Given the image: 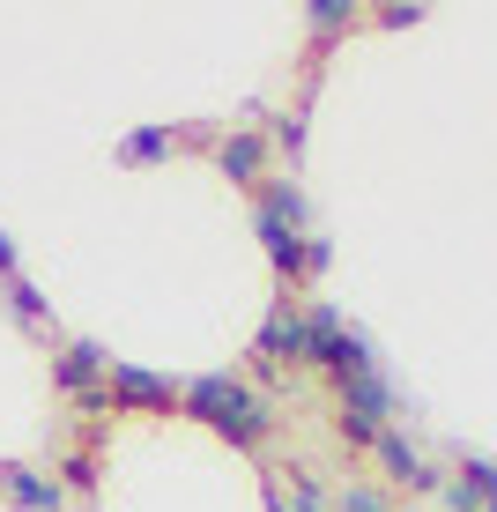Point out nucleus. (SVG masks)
<instances>
[{"label":"nucleus","instance_id":"nucleus-1","mask_svg":"<svg viewBox=\"0 0 497 512\" xmlns=\"http://www.w3.org/2000/svg\"><path fill=\"white\" fill-rule=\"evenodd\" d=\"M179 416L208 423L230 453H260V446H268V431H275V401L260 394L245 372H201V379H186Z\"/></svg>","mask_w":497,"mask_h":512},{"label":"nucleus","instance_id":"nucleus-2","mask_svg":"<svg viewBox=\"0 0 497 512\" xmlns=\"http://www.w3.org/2000/svg\"><path fill=\"white\" fill-rule=\"evenodd\" d=\"M305 320H312V357L327 379H349V372H379V349L364 342V327H349L334 305H305Z\"/></svg>","mask_w":497,"mask_h":512},{"label":"nucleus","instance_id":"nucleus-3","mask_svg":"<svg viewBox=\"0 0 497 512\" xmlns=\"http://www.w3.org/2000/svg\"><path fill=\"white\" fill-rule=\"evenodd\" d=\"M305 357H312V320H305V305L275 297L268 320H260V334H253V372L275 379L282 364H305Z\"/></svg>","mask_w":497,"mask_h":512},{"label":"nucleus","instance_id":"nucleus-4","mask_svg":"<svg viewBox=\"0 0 497 512\" xmlns=\"http://www.w3.org/2000/svg\"><path fill=\"white\" fill-rule=\"evenodd\" d=\"M104 394H112V416H171L186 394V379L149 372V364H112L104 372Z\"/></svg>","mask_w":497,"mask_h":512},{"label":"nucleus","instance_id":"nucleus-5","mask_svg":"<svg viewBox=\"0 0 497 512\" xmlns=\"http://www.w3.org/2000/svg\"><path fill=\"white\" fill-rule=\"evenodd\" d=\"M104 372H112V349L104 342H90V334H82V342H60V357H52V394H90V386H104Z\"/></svg>","mask_w":497,"mask_h":512},{"label":"nucleus","instance_id":"nucleus-6","mask_svg":"<svg viewBox=\"0 0 497 512\" xmlns=\"http://www.w3.org/2000/svg\"><path fill=\"white\" fill-rule=\"evenodd\" d=\"M334 401H342V416H364V423H394L401 416V394L386 386V372H349V379H334Z\"/></svg>","mask_w":497,"mask_h":512},{"label":"nucleus","instance_id":"nucleus-7","mask_svg":"<svg viewBox=\"0 0 497 512\" xmlns=\"http://www.w3.org/2000/svg\"><path fill=\"white\" fill-rule=\"evenodd\" d=\"M216 171L230 186H260V179H268V134H253V127L223 134L216 141Z\"/></svg>","mask_w":497,"mask_h":512},{"label":"nucleus","instance_id":"nucleus-8","mask_svg":"<svg viewBox=\"0 0 497 512\" xmlns=\"http://www.w3.org/2000/svg\"><path fill=\"white\" fill-rule=\"evenodd\" d=\"M0 498H8L15 512H67V490H60V475H45V468H15L0 475Z\"/></svg>","mask_w":497,"mask_h":512},{"label":"nucleus","instance_id":"nucleus-9","mask_svg":"<svg viewBox=\"0 0 497 512\" xmlns=\"http://www.w3.org/2000/svg\"><path fill=\"white\" fill-rule=\"evenodd\" d=\"M0 305L15 312V327H30V334H60V320H52V297H45V290H38L30 275L0 282Z\"/></svg>","mask_w":497,"mask_h":512},{"label":"nucleus","instance_id":"nucleus-10","mask_svg":"<svg viewBox=\"0 0 497 512\" xmlns=\"http://www.w3.org/2000/svg\"><path fill=\"white\" fill-rule=\"evenodd\" d=\"M253 208L282 216L290 231H312V201H305V186H297V179H260V186H253Z\"/></svg>","mask_w":497,"mask_h":512},{"label":"nucleus","instance_id":"nucleus-11","mask_svg":"<svg viewBox=\"0 0 497 512\" xmlns=\"http://www.w3.org/2000/svg\"><path fill=\"white\" fill-rule=\"evenodd\" d=\"M371 453H379L386 483L416 490V475H423V453H416V438H408V431H394V423H386V431H379V446H371Z\"/></svg>","mask_w":497,"mask_h":512},{"label":"nucleus","instance_id":"nucleus-12","mask_svg":"<svg viewBox=\"0 0 497 512\" xmlns=\"http://www.w3.org/2000/svg\"><path fill=\"white\" fill-rule=\"evenodd\" d=\"M97 475H104L97 446H67V453H60V490H67V498H90Z\"/></svg>","mask_w":497,"mask_h":512},{"label":"nucleus","instance_id":"nucleus-13","mask_svg":"<svg viewBox=\"0 0 497 512\" xmlns=\"http://www.w3.org/2000/svg\"><path fill=\"white\" fill-rule=\"evenodd\" d=\"M171 149H179V134H171V127H134L127 141H119V164H164Z\"/></svg>","mask_w":497,"mask_h":512},{"label":"nucleus","instance_id":"nucleus-14","mask_svg":"<svg viewBox=\"0 0 497 512\" xmlns=\"http://www.w3.org/2000/svg\"><path fill=\"white\" fill-rule=\"evenodd\" d=\"M305 23L319 30V38H342V30H357V8H349V0H312Z\"/></svg>","mask_w":497,"mask_h":512},{"label":"nucleus","instance_id":"nucleus-15","mask_svg":"<svg viewBox=\"0 0 497 512\" xmlns=\"http://www.w3.org/2000/svg\"><path fill=\"white\" fill-rule=\"evenodd\" d=\"M460 483H468L483 505H497V461L490 453H460Z\"/></svg>","mask_w":497,"mask_h":512},{"label":"nucleus","instance_id":"nucleus-16","mask_svg":"<svg viewBox=\"0 0 497 512\" xmlns=\"http://www.w3.org/2000/svg\"><path fill=\"white\" fill-rule=\"evenodd\" d=\"M334 512H386V490H371V483H342Z\"/></svg>","mask_w":497,"mask_h":512},{"label":"nucleus","instance_id":"nucleus-17","mask_svg":"<svg viewBox=\"0 0 497 512\" xmlns=\"http://www.w3.org/2000/svg\"><path fill=\"white\" fill-rule=\"evenodd\" d=\"M327 268H334V238H327V231H312V238H305V282H319Z\"/></svg>","mask_w":497,"mask_h":512},{"label":"nucleus","instance_id":"nucleus-18","mask_svg":"<svg viewBox=\"0 0 497 512\" xmlns=\"http://www.w3.org/2000/svg\"><path fill=\"white\" fill-rule=\"evenodd\" d=\"M379 23H386V30H416L423 8H379Z\"/></svg>","mask_w":497,"mask_h":512},{"label":"nucleus","instance_id":"nucleus-19","mask_svg":"<svg viewBox=\"0 0 497 512\" xmlns=\"http://www.w3.org/2000/svg\"><path fill=\"white\" fill-rule=\"evenodd\" d=\"M15 275H23V260H15V238L0 231V282H15Z\"/></svg>","mask_w":497,"mask_h":512},{"label":"nucleus","instance_id":"nucleus-20","mask_svg":"<svg viewBox=\"0 0 497 512\" xmlns=\"http://www.w3.org/2000/svg\"><path fill=\"white\" fill-rule=\"evenodd\" d=\"M0 475H8V461H0Z\"/></svg>","mask_w":497,"mask_h":512},{"label":"nucleus","instance_id":"nucleus-21","mask_svg":"<svg viewBox=\"0 0 497 512\" xmlns=\"http://www.w3.org/2000/svg\"><path fill=\"white\" fill-rule=\"evenodd\" d=\"M386 512H401V505H386Z\"/></svg>","mask_w":497,"mask_h":512}]
</instances>
